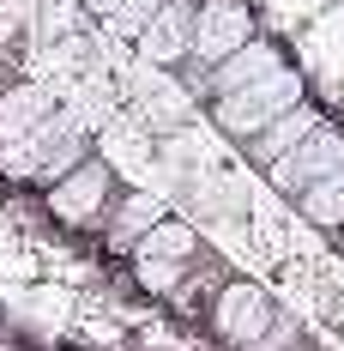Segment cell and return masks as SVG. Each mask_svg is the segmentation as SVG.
Returning <instances> with one entry per match:
<instances>
[{
    "label": "cell",
    "mask_w": 344,
    "mask_h": 351,
    "mask_svg": "<svg viewBox=\"0 0 344 351\" xmlns=\"http://www.w3.org/2000/svg\"><path fill=\"white\" fill-rule=\"evenodd\" d=\"M85 158H91V134H85V121H79L72 109H55L42 128H31L18 145L0 152V170L12 176V182H42V188H55V182L72 176Z\"/></svg>",
    "instance_id": "obj_1"
},
{
    "label": "cell",
    "mask_w": 344,
    "mask_h": 351,
    "mask_svg": "<svg viewBox=\"0 0 344 351\" xmlns=\"http://www.w3.org/2000/svg\"><path fill=\"white\" fill-rule=\"evenodd\" d=\"M296 104H308V91H302V73L296 67H278L272 79H260V85H241L230 97H211V121L230 134V140H254V134H266L272 121H284Z\"/></svg>",
    "instance_id": "obj_2"
},
{
    "label": "cell",
    "mask_w": 344,
    "mask_h": 351,
    "mask_svg": "<svg viewBox=\"0 0 344 351\" xmlns=\"http://www.w3.org/2000/svg\"><path fill=\"white\" fill-rule=\"evenodd\" d=\"M278 315H284V309H278L260 285H248V279L217 285V297H211V327H217L224 346H236V351H254Z\"/></svg>",
    "instance_id": "obj_3"
},
{
    "label": "cell",
    "mask_w": 344,
    "mask_h": 351,
    "mask_svg": "<svg viewBox=\"0 0 344 351\" xmlns=\"http://www.w3.org/2000/svg\"><path fill=\"white\" fill-rule=\"evenodd\" d=\"M254 43V19H248V6L236 0H206V6H194V55H187V67L181 73H211L224 67L236 49Z\"/></svg>",
    "instance_id": "obj_4"
},
{
    "label": "cell",
    "mask_w": 344,
    "mask_h": 351,
    "mask_svg": "<svg viewBox=\"0 0 344 351\" xmlns=\"http://www.w3.org/2000/svg\"><path fill=\"white\" fill-rule=\"evenodd\" d=\"M109 206H115V170H109L103 158H85L72 176H61L55 188H49V212L72 224V230H85V224H103Z\"/></svg>",
    "instance_id": "obj_5"
},
{
    "label": "cell",
    "mask_w": 344,
    "mask_h": 351,
    "mask_svg": "<svg viewBox=\"0 0 344 351\" xmlns=\"http://www.w3.org/2000/svg\"><path fill=\"white\" fill-rule=\"evenodd\" d=\"M332 170H344V128L320 121V128H314L308 140L296 145L290 158H278V164H272L266 176H272V188L284 194V200H302V194H308L314 182H326Z\"/></svg>",
    "instance_id": "obj_6"
},
{
    "label": "cell",
    "mask_w": 344,
    "mask_h": 351,
    "mask_svg": "<svg viewBox=\"0 0 344 351\" xmlns=\"http://www.w3.org/2000/svg\"><path fill=\"white\" fill-rule=\"evenodd\" d=\"M278 67H284L278 43L254 36V43H248V49H236L224 67H211V73H187V91H200V97H230V91H241V85H260V79H272Z\"/></svg>",
    "instance_id": "obj_7"
},
{
    "label": "cell",
    "mask_w": 344,
    "mask_h": 351,
    "mask_svg": "<svg viewBox=\"0 0 344 351\" xmlns=\"http://www.w3.org/2000/svg\"><path fill=\"white\" fill-rule=\"evenodd\" d=\"M139 55L157 73L187 67V55H194V6H187V0H170V6L157 12V25L139 36Z\"/></svg>",
    "instance_id": "obj_8"
},
{
    "label": "cell",
    "mask_w": 344,
    "mask_h": 351,
    "mask_svg": "<svg viewBox=\"0 0 344 351\" xmlns=\"http://www.w3.org/2000/svg\"><path fill=\"white\" fill-rule=\"evenodd\" d=\"M49 115H55V91H49V85H36V79L6 85V91H0V152L18 145L31 128H42Z\"/></svg>",
    "instance_id": "obj_9"
},
{
    "label": "cell",
    "mask_w": 344,
    "mask_h": 351,
    "mask_svg": "<svg viewBox=\"0 0 344 351\" xmlns=\"http://www.w3.org/2000/svg\"><path fill=\"white\" fill-rule=\"evenodd\" d=\"M163 218H170V206H163L157 194H121V200L109 206V218H103V243L109 248H139V237L157 230Z\"/></svg>",
    "instance_id": "obj_10"
},
{
    "label": "cell",
    "mask_w": 344,
    "mask_h": 351,
    "mask_svg": "<svg viewBox=\"0 0 344 351\" xmlns=\"http://www.w3.org/2000/svg\"><path fill=\"white\" fill-rule=\"evenodd\" d=\"M320 121H326V115H320L314 104H296L290 115H284V121H272L266 134H254V140H248V158H254L260 170H272L278 158H290V152H296V145L308 140V134L320 128Z\"/></svg>",
    "instance_id": "obj_11"
},
{
    "label": "cell",
    "mask_w": 344,
    "mask_h": 351,
    "mask_svg": "<svg viewBox=\"0 0 344 351\" xmlns=\"http://www.w3.org/2000/svg\"><path fill=\"white\" fill-rule=\"evenodd\" d=\"M133 254H145V261H175V267H194V261H200V237H194L187 224L163 218L157 230H145V237H139Z\"/></svg>",
    "instance_id": "obj_12"
},
{
    "label": "cell",
    "mask_w": 344,
    "mask_h": 351,
    "mask_svg": "<svg viewBox=\"0 0 344 351\" xmlns=\"http://www.w3.org/2000/svg\"><path fill=\"white\" fill-rule=\"evenodd\" d=\"M296 206H302V218H308L314 230H332V237H339L344 230V170H332L326 182H314Z\"/></svg>",
    "instance_id": "obj_13"
},
{
    "label": "cell",
    "mask_w": 344,
    "mask_h": 351,
    "mask_svg": "<svg viewBox=\"0 0 344 351\" xmlns=\"http://www.w3.org/2000/svg\"><path fill=\"white\" fill-rule=\"evenodd\" d=\"M133 273L145 291H157V297H175L181 291V279L194 273V267H175V261H145V254H133Z\"/></svg>",
    "instance_id": "obj_14"
},
{
    "label": "cell",
    "mask_w": 344,
    "mask_h": 351,
    "mask_svg": "<svg viewBox=\"0 0 344 351\" xmlns=\"http://www.w3.org/2000/svg\"><path fill=\"white\" fill-rule=\"evenodd\" d=\"M163 6H170V0H127V6L109 19V31H115V36H133V43H139V36L157 25V12H163Z\"/></svg>",
    "instance_id": "obj_15"
},
{
    "label": "cell",
    "mask_w": 344,
    "mask_h": 351,
    "mask_svg": "<svg viewBox=\"0 0 344 351\" xmlns=\"http://www.w3.org/2000/svg\"><path fill=\"white\" fill-rule=\"evenodd\" d=\"M145 115H151L157 128H175V121H187V115H194V104H187L175 85H157V91H151V104H145Z\"/></svg>",
    "instance_id": "obj_16"
},
{
    "label": "cell",
    "mask_w": 344,
    "mask_h": 351,
    "mask_svg": "<svg viewBox=\"0 0 344 351\" xmlns=\"http://www.w3.org/2000/svg\"><path fill=\"white\" fill-rule=\"evenodd\" d=\"M296 346H302V321L278 315L272 327H266V339H260V346H254V351H296Z\"/></svg>",
    "instance_id": "obj_17"
},
{
    "label": "cell",
    "mask_w": 344,
    "mask_h": 351,
    "mask_svg": "<svg viewBox=\"0 0 344 351\" xmlns=\"http://www.w3.org/2000/svg\"><path fill=\"white\" fill-rule=\"evenodd\" d=\"M121 6H127V0H85V12H97V19H115Z\"/></svg>",
    "instance_id": "obj_18"
},
{
    "label": "cell",
    "mask_w": 344,
    "mask_h": 351,
    "mask_svg": "<svg viewBox=\"0 0 344 351\" xmlns=\"http://www.w3.org/2000/svg\"><path fill=\"white\" fill-rule=\"evenodd\" d=\"M339 248H344V230H339Z\"/></svg>",
    "instance_id": "obj_19"
}]
</instances>
